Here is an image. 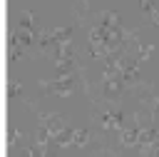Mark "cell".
I'll return each mask as SVG.
<instances>
[{"label":"cell","mask_w":159,"mask_h":157,"mask_svg":"<svg viewBox=\"0 0 159 157\" xmlns=\"http://www.w3.org/2000/svg\"><path fill=\"white\" fill-rule=\"evenodd\" d=\"M92 142H94L92 130H77V127H75V135H72V147L82 150V147H87V145H92Z\"/></svg>","instance_id":"6"},{"label":"cell","mask_w":159,"mask_h":157,"mask_svg":"<svg viewBox=\"0 0 159 157\" xmlns=\"http://www.w3.org/2000/svg\"><path fill=\"white\" fill-rule=\"evenodd\" d=\"M7 97L10 100H22L25 95H22V82L17 80V77H10L7 80Z\"/></svg>","instance_id":"8"},{"label":"cell","mask_w":159,"mask_h":157,"mask_svg":"<svg viewBox=\"0 0 159 157\" xmlns=\"http://www.w3.org/2000/svg\"><path fill=\"white\" fill-rule=\"evenodd\" d=\"M117 135H119V145H122V150L139 147V130H137V127L124 125V130H122V132H117Z\"/></svg>","instance_id":"5"},{"label":"cell","mask_w":159,"mask_h":157,"mask_svg":"<svg viewBox=\"0 0 159 157\" xmlns=\"http://www.w3.org/2000/svg\"><path fill=\"white\" fill-rule=\"evenodd\" d=\"M122 87H124V100H144V97H152L157 95L154 90V82L152 80H142V77H134V80H122Z\"/></svg>","instance_id":"2"},{"label":"cell","mask_w":159,"mask_h":157,"mask_svg":"<svg viewBox=\"0 0 159 157\" xmlns=\"http://www.w3.org/2000/svg\"><path fill=\"white\" fill-rule=\"evenodd\" d=\"M37 87L47 97H72L77 92V77L75 75H57L55 80H37Z\"/></svg>","instance_id":"1"},{"label":"cell","mask_w":159,"mask_h":157,"mask_svg":"<svg viewBox=\"0 0 159 157\" xmlns=\"http://www.w3.org/2000/svg\"><path fill=\"white\" fill-rule=\"evenodd\" d=\"M147 25H154V27L159 25V10H152V12H149V22H147Z\"/></svg>","instance_id":"12"},{"label":"cell","mask_w":159,"mask_h":157,"mask_svg":"<svg viewBox=\"0 0 159 157\" xmlns=\"http://www.w3.org/2000/svg\"><path fill=\"white\" fill-rule=\"evenodd\" d=\"M139 7H142V10H144V12H147V15H149V12H152V10H157V7H154V2H152V0H139Z\"/></svg>","instance_id":"11"},{"label":"cell","mask_w":159,"mask_h":157,"mask_svg":"<svg viewBox=\"0 0 159 157\" xmlns=\"http://www.w3.org/2000/svg\"><path fill=\"white\" fill-rule=\"evenodd\" d=\"M32 17H35L32 10H20V15H17V27H20V30H37V27L32 25Z\"/></svg>","instance_id":"7"},{"label":"cell","mask_w":159,"mask_h":157,"mask_svg":"<svg viewBox=\"0 0 159 157\" xmlns=\"http://www.w3.org/2000/svg\"><path fill=\"white\" fill-rule=\"evenodd\" d=\"M139 107H144V110H149V112H159V95H152V97H144V100H139Z\"/></svg>","instance_id":"9"},{"label":"cell","mask_w":159,"mask_h":157,"mask_svg":"<svg viewBox=\"0 0 159 157\" xmlns=\"http://www.w3.org/2000/svg\"><path fill=\"white\" fill-rule=\"evenodd\" d=\"M27 142H32V135H27V132H22V130H17V127L10 125V132H7V150H10V155H12L17 147L27 145Z\"/></svg>","instance_id":"4"},{"label":"cell","mask_w":159,"mask_h":157,"mask_svg":"<svg viewBox=\"0 0 159 157\" xmlns=\"http://www.w3.org/2000/svg\"><path fill=\"white\" fill-rule=\"evenodd\" d=\"M154 50H157L154 45H142V47H139V52H137V60H139V65H142V62H147V60L154 55Z\"/></svg>","instance_id":"10"},{"label":"cell","mask_w":159,"mask_h":157,"mask_svg":"<svg viewBox=\"0 0 159 157\" xmlns=\"http://www.w3.org/2000/svg\"><path fill=\"white\" fill-rule=\"evenodd\" d=\"M129 125L137 127V130H149V127H154V112L139 107V110H134L129 115Z\"/></svg>","instance_id":"3"}]
</instances>
